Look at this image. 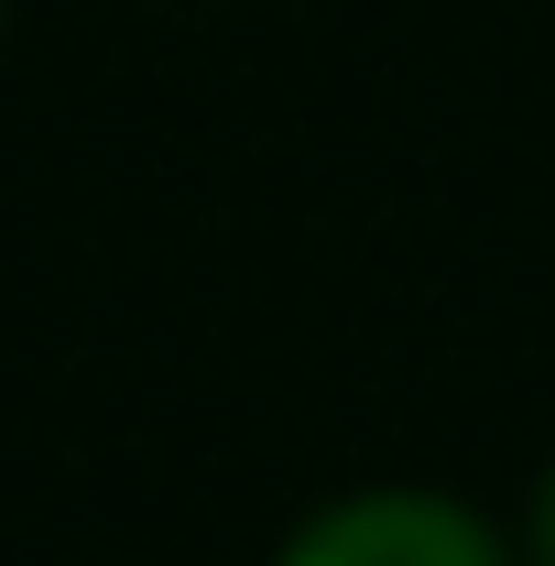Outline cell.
<instances>
[{
	"instance_id": "7a4b0ae2",
	"label": "cell",
	"mask_w": 555,
	"mask_h": 566,
	"mask_svg": "<svg viewBox=\"0 0 555 566\" xmlns=\"http://www.w3.org/2000/svg\"><path fill=\"white\" fill-rule=\"evenodd\" d=\"M523 566H555V469L534 480V501H523Z\"/></svg>"
},
{
	"instance_id": "6da1fadb",
	"label": "cell",
	"mask_w": 555,
	"mask_h": 566,
	"mask_svg": "<svg viewBox=\"0 0 555 566\" xmlns=\"http://www.w3.org/2000/svg\"><path fill=\"white\" fill-rule=\"evenodd\" d=\"M273 566H523V545L480 501L425 491V480H381V491H348L327 512H305Z\"/></svg>"
},
{
	"instance_id": "3957f363",
	"label": "cell",
	"mask_w": 555,
	"mask_h": 566,
	"mask_svg": "<svg viewBox=\"0 0 555 566\" xmlns=\"http://www.w3.org/2000/svg\"><path fill=\"white\" fill-rule=\"evenodd\" d=\"M0 44H11V0H0Z\"/></svg>"
}]
</instances>
